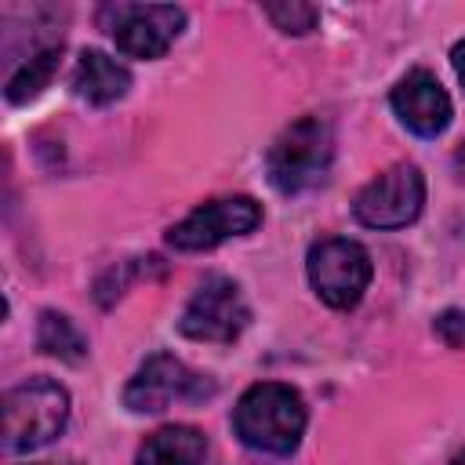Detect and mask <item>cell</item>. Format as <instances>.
Returning a JSON list of instances; mask_svg holds the SVG:
<instances>
[{
    "label": "cell",
    "mask_w": 465,
    "mask_h": 465,
    "mask_svg": "<svg viewBox=\"0 0 465 465\" xmlns=\"http://www.w3.org/2000/svg\"><path fill=\"white\" fill-rule=\"evenodd\" d=\"M305 403L291 385L280 381H262L251 385L236 411H232V425L236 436L265 454H291L305 432Z\"/></svg>",
    "instance_id": "6da1fadb"
},
{
    "label": "cell",
    "mask_w": 465,
    "mask_h": 465,
    "mask_svg": "<svg viewBox=\"0 0 465 465\" xmlns=\"http://www.w3.org/2000/svg\"><path fill=\"white\" fill-rule=\"evenodd\" d=\"M331 160H334L331 124L323 116H302L276 134L265 156V171L283 196H294L320 185L331 171Z\"/></svg>",
    "instance_id": "7a4b0ae2"
},
{
    "label": "cell",
    "mask_w": 465,
    "mask_h": 465,
    "mask_svg": "<svg viewBox=\"0 0 465 465\" xmlns=\"http://www.w3.org/2000/svg\"><path fill=\"white\" fill-rule=\"evenodd\" d=\"M69 421V392L51 378H29L4 396V432L7 454H29L47 447Z\"/></svg>",
    "instance_id": "3957f363"
},
{
    "label": "cell",
    "mask_w": 465,
    "mask_h": 465,
    "mask_svg": "<svg viewBox=\"0 0 465 465\" xmlns=\"http://www.w3.org/2000/svg\"><path fill=\"white\" fill-rule=\"evenodd\" d=\"M309 283L331 309H352L371 283V254L345 236H327L309 247Z\"/></svg>",
    "instance_id": "277c9868"
},
{
    "label": "cell",
    "mask_w": 465,
    "mask_h": 465,
    "mask_svg": "<svg viewBox=\"0 0 465 465\" xmlns=\"http://www.w3.org/2000/svg\"><path fill=\"white\" fill-rule=\"evenodd\" d=\"M102 25L113 33L124 54L160 58L182 33L185 11L174 4H109L102 7Z\"/></svg>",
    "instance_id": "5b68a950"
},
{
    "label": "cell",
    "mask_w": 465,
    "mask_h": 465,
    "mask_svg": "<svg viewBox=\"0 0 465 465\" xmlns=\"http://www.w3.org/2000/svg\"><path fill=\"white\" fill-rule=\"evenodd\" d=\"M421 203H425L421 171L414 163H396L356 193L352 214L371 229H400L421 214Z\"/></svg>",
    "instance_id": "8992f818"
},
{
    "label": "cell",
    "mask_w": 465,
    "mask_h": 465,
    "mask_svg": "<svg viewBox=\"0 0 465 465\" xmlns=\"http://www.w3.org/2000/svg\"><path fill=\"white\" fill-rule=\"evenodd\" d=\"M211 392H214V381L207 374H196L182 360H174L167 352H156L127 381L124 403L134 414H156V411H167L178 400H203Z\"/></svg>",
    "instance_id": "52a82bcc"
},
{
    "label": "cell",
    "mask_w": 465,
    "mask_h": 465,
    "mask_svg": "<svg viewBox=\"0 0 465 465\" xmlns=\"http://www.w3.org/2000/svg\"><path fill=\"white\" fill-rule=\"evenodd\" d=\"M247 320L251 312L240 287L225 276H207L182 309L178 331L193 341H232L247 327Z\"/></svg>",
    "instance_id": "ba28073f"
},
{
    "label": "cell",
    "mask_w": 465,
    "mask_h": 465,
    "mask_svg": "<svg viewBox=\"0 0 465 465\" xmlns=\"http://www.w3.org/2000/svg\"><path fill=\"white\" fill-rule=\"evenodd\" d=\"M262 222V207L251 196H222L200 203L193 214H185L171 232L167 243L174 251H211L225 243L229 236H243Z\"/></svg>",
    "instance_id": "9c48e42d"
},
{
    "label": "cell",
    "mask_w": 465,
    "mask_h": 465,
    "mask_svg": "<svg viewBox=\"0 0 465 465\" xmlns=\"http://www.w3.org/2000/svg\"><path fill=\"white\" fill-rule=\"evenodd\" d=\"M392 109L403 120V127H411L421 138H436L447 131L450 124V98L440 87V80L425 69L407 73L396 87H392Z\"/></svg>",
    "instance_id": "30bf717a"
},
{
    "label": "cell",
    "mask_w": 465,
    "mask_h": 465,
    "mask_svg": "<svg viewBox=\"0 0 465 465\" xmlns=\"http://www.w3.org/2000/svg\"><path fill=\"white\" fill-rule=\"evenodd\" d=\"M127 87H131L127 65H120L116 58H109L105 51H84L76 58V69H73V91H76V98H84L91 105H109V102L124 98Z\"/></svg>",
    "instance_id": "8fae6325"
},
{
    "label": "cell",
    "mask_w": 465,
    "mask_h": 465,
    "mask_svg": "<svg viewBox=\"0 0 465 465\" xmlns=\"http://www.w3.org/2000/svg\"><path fill=\"white\" fill-rule=\"evenodd\" d=\"M203 432H196L193 425H167L142 443L138 465H203Z\"/></svg>",
    "instance_id": "7c38bea8"
},
{
    "label": "cell",
    "mask_w": 465,
    "mask_h": 465,
    "mask_svg": "<svg viewBox=\"0 0 465 465\" xmlns=\"http://www.w3.org/2000/svg\"><path fill=\"white\" fill-rule=\"evenodd\" d=\"M58 54H62V44L29 54V62H22V65L11 73V80H7V102L22 105V102L36 98V94L51 84V76H54V69H58Z\"/></svg>",
    "instance_id": "4fadbf2b"
},
{
    "label": "cell",
    "mask_w": 465,
    "mask_h": 465,
    "mask_svg": "<svg viewBox=\"0 0 465 465\" xmlns=\"http://www.w3.org/2000/svg\"><path fill=\"white\" fill-rule=\"evenodd\" d=\"M36 345L47 352V356H58L65 363H76L84 360L87 352V341L80 334V327L62 316V312H40V323H36Z\"/></svg>",
    "instance_id": "5bb4252c"
},
{
    "label": "cell",
    "mask_w": 465,
    "mask_h": 465,
    "mask_svg": "<svg viewBox=\"0 0 465 465\" xmlns=\"http://www.w3.org/2000/svg\"><path fill=\"white\" fill-rule=\"evenodd\" d=\"M265 15L276 22V29L294 33V36L309 33L316 25V18H320V11L312 4H298V0H291V4H265Z\"/></svg>",
    "instance_id": "9a60e30c"
},
{
    "label": "cell",
    "mask_w": 465,
    "mask_h": 465,
    "mask_svg": "<svg viewBox=\"0 0 465 465\" xmlns=\"http://www.w3.org/2000/svg\"><path fill=\"white\" fill-rule=\"evenodd\" d=\"M436 334L450 349H465V309H447L436 316Z\"/></svg>",
    "instance_id": "2e32d148"
},
{
    "label": "cell",
    "mask_w": 465,
    "mask_h": 465,
    "mask_svg": "<svg viewBox=\"0 0 465 465\" xmlns=\"http://www.w3.org/2000/svg\"><path fill=\"white\" fill-rule=\"evenodd\" d=\"M450 62H454V73H458V80L465 84V40H461V44H454V51H450Z\"/></svg>",
    "instance_id": "e0dca14e"
},
{
    "label": "cell",
    "mask_w": 465,
    "mask_h": 465,
    "mask_svg": "<svg viewBox=\"0 0 465 465\" xmlns=\"http://www.w3.org/2000/svg\"><path fill=\"white\" fill-rule=\"evenodd\" d=\"M450 465H465V450H461V454H454V461H450Z\"/></svg>",
    "instance_id": "ac0fdd59"
}]
</instances>
